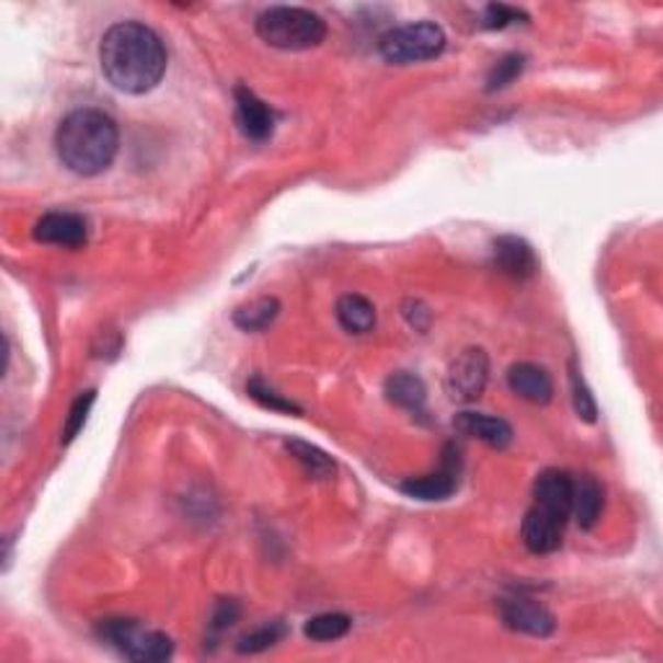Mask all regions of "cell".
Segmentation results:
<instances>
[{
  "label": "cell",
  "instance_id": "cell-27",
  "mask_svg": "<svg viewBox=\"0 0 663 663\" xmlns=\"http://www.w3.org/2000/svg\"><path fill=\"white\" fill-rule=\"evenodd\" d=\"M526 19H529V16H526L524 11L511 9V5L493 3V5H488V9H484L480 24L484 28H505L508 24H513V21H526Z\"/></svg>",
  "mask_w": 663,
  "mask_h": 663
},
{
  "label": "cell",
  "instance_id": "cell-14",
  "mask_svg": "<svg viewBox=\"0 0 663 663\" xmlns=\"http://www.w3.org/2000/svg\"><path fill=\"white\" fill-rule=\"evenodd\" d=\"M456 482H459V472H456L454 454H446L444 467L438 472L425 477H412V480L399 484L404 495L418 498V501H446L454 495Z\"/></svg>",
  "mask_w": 663,
  "mask_h": 663
},
{
  "label": "cell",
  "instance_id": "cell-7",
  "mask_svg": "<svg viewBox=\"0 0 663 663\" xmlns=\"http://www.w3.org/2000/svg\"><path fill=\"white\" fill-rule=\"evenodd\" d=\"M501 619L513 632H524L531 638H550L555 632V617L541 604L531 598L513 596L501 602Z\"/></svg>",
  "mask_w": 663,
  "mask_h": 663
},
{
  "label": "cell",
  "instance_id": "cell-28",
  "mask_svg": "<svg viewBox=\"0 0 663 663\" xmlns=\"http://www.w3.org/2000/svg\"><path fill=\"white\" fill-rule=\"evenodd\" d=\"M239 615H241V609L233 598H224V602H218L216 611H213V622H210L213 632H224L231 625H237Z\"/></svg>",
  "mask_w": 663,
  "mask_h": 663
},
{
  "label": "cell",
  "instance_id": "cell-16",
  "mask_svg": "<svg viewBox=\"0 0 663 663\" xmlns=\"http://www.w3.org/2000/svg\"><path fill=\"white\" fill-rule=\"evenodd\" d=\"M604 508V488L591 475L573 477V501L570 516H575L581 529H594Z\"/></svg>",
  "mask_w": 663,
  "mask_h": 663
},
{
  "label": "cell",
  "instance_id": "cell-13",
  "mask_svg": "<svg viewBox=\"0 0 663 663\" xmlns=\"http://www.w3.org/2000/svg\"><path fill=\"white\" fill-rule=\"evenodd\" d=\"M508 387L531 404H547L555 395L552 376L537 363H513L508 368Z\"/></svg>",
  "mask_w": 663,
  "mask_h": 663
},
{
  "label": "cell",
  "instance_id": "cell-22",
  "mask_svg": "<svg viewBox=\"0 0 663 663\" xmlns=\"http://www.w3.org/2000/svg\"><path fill=\"white\" fill-rule=\"evenodd\" d=\"M570 389H573V408L575 415L581 420H586V423H596L598 408H596V399L591 395V389L586 387V379L581 376L579 363L570 361Z\"/></svg>",
  "mask_w": 663,
  "mask_h": 663
},
{
  "label": "cell",
  "instance_id": "cell-17",
  "mask_svg": "<svg viewBox=\"0 0 663 663\" xmlns=\"http://www.w3.org/2000/svg\"><path fill=\"white\" fill-rule=\"evenodd\" d=\"M387 399L397 408L410 412H423L427 402V389L420 376L415 374H395L387 379Z\"/></svg>",
  "mask_w": 663,
  "mask_h": 663
},
{
  "label": "cell",
  "instance_id": "cell-24",
  "mask_svg": "<svg viewBox=\"0 0 663 663\" xmlns=\"http://www.w3.org/2000/svg\"><path fill=\"white\" fill-rule=\"evenodd\" d=\"M522 70H524V55L501 57L488 76V91H498V89H505V85H511L518 76H522Z\"/></svg>",
  "mask_w": 663,
  "mask_h": 663
},
{
  "label": "cell",
  "instance_id": "cell-4",
  "mask_svg": "<svg viewBox=\"0 0 663 663\" xmlns=\"http://www.w3.org/2000/svg\"><path fill=\"white\" fill-rule=\"evenodd\" d=\"M96 636L127 661L161 663L174 653V643L169 636L159 630H146L135 619H104L96 627Z\"/></svg>",
  "mask_w": 663,
  "mask_h": 663
},
{
  "label": "cell",
  "instance_id": "cell-26",
  "mask_svg": "<svg viewBox=\"0 0 663 663\" xmlns=\"http://www.w3.org/2000/svg\"><path fill=\"white\" fill-rule=\"evenodd\" d=\"M94 399H96L94 391H85V395H81L73 402V408H70V415L66 420V444H70V441H73L78 433H81V427L85 425V418H89Z\"/></svg>",
  "mask_w": 663,
  "mask_h": 663
},
{
  "label": "cell",
  "instance_id": "cell-8",
  "mask_svg": "<svg viewBox=\"0 0 663 663\" xmlns=\"http://www.w3.org/2000/svg\"><path fill=\"white\" fill-rule=\"evenodd\" d=\"M233 102H237V125L247 140L265 142L273 138L275 114L254 91L239 85V89L233 91Z\"/></svg>",
  "mask_w": 663,
  "mask_h": 663
},
{
  "label": "cell",
  "instance_id": "cell-19",
  "mask_svg": "<svg viewBox=\"0 0 663 663\" xmlns=\"http://www.w3.org/2000/svg\"><path fill=\"white\" fill-rule=\"evenodd\" d=\"M277 313H281V304H277V298L262 296L244 306H239V309L233 311V324L244 332H262L275 322Z\"/></svg>",
  "mask_w": 663,
  "mask_h": 663
},
{
  "label": "cell",
  "instance_id": "cell-11",
  "mask_svg": "<svg viewBox=\"0 0 663 663\" xmlns=\"http://www.w3.org/2000/svg\"><path fill=\"white\" fill-rule=\"evenodd\" d=\"M570 501H573V475L560 469H545L534 482V505L552 513L568 524Z\"/></svg>",
  "mask_w": 663,
  "mask_h": 663
},
{
  "label": "cell",
  "instance_id": "cell-5",
  "mask_svg": "<svg viewBox=\"0 0 663 663\" xmlns=\"http://www.w3.org/2000/svg\"><path fill=\"white\" fill-rule=\"evenodd\" d=\"M444 28L433 24V21L395 26L387 34H381L379 39V53L391 66H412V62L433 60V57L444 53Z\"/></svg>",
  "mask_w": 663,
  "mask_h": 663
},
{
  "label": "cell",
  "instance_id": "cell-6",
  "mask_svg": "<svg viewBox=\"0 0 663 663\" xmlns=\"http://www.w3.org/2000/svg\"><path fill=\"white\" fill-rule=\"evenodd\" d=\"M490 379V358L482 347H467L446 370V391L454 402H475Z\"/></svg>",
  "mask_w": 663,
  "mask_h": 663
},
{
  "label": "cell",
  "instance_id": "cell-2",
  "mask_svg": "<svg viewBox=\"0 0 663 663\" xmlns=\"http://www.w3.org/2000/svg\"><path fill=\"white\" fill-rule=\"evenodd\" d=\"M55 151L62 167L78 176L102 174L119 151L117 123L102 110L70 112L57 125Z\"/></svg>",
  "mask_w": 663,
  "mask_h": 663
},
{
  "label": "cell",
  "instance_id": "cell-10",
  "mask_svg": "<svg viewBox=\"0 0 663 663\" xmlns=\"http://www.w3.org/2000/svg\"><path fill=\"white\" fill-rule=\"evenodd\" d=\"M493 260L495 267L501 270L505 277H511V281L526 283L539 273V260L537 254H534L531 244L518 237L498 239L493 244Z\"/></svg>",
  "mask_w": 663,
  "mask_h": 663
},
{
  "label": "cell",
  "instance_id": "cell-23",
  "mask_svg": "<svg viewBox=\"0 0 663 663\" xmlns=\"http://www.w3.org/2000/svg\"><path fill=\"white\" fill-rule=\"evenodd\" d=\"M285 638V625L283 622H270V625H262L260 630L249 632V636H244L239 640V653H262L267 651V648H273L275 643H281V640Z\"/></svg>",
  "mask_w": 663,
  "mask_h": 663
},
{
  "label": "cell",
  "instance_id": "cell-1",
  "mask_svg": "<svg viewBox=\"0 0 663 663\" xmlns=\"http://www.w3.org/2000/svg\"><path fill=\"white\" fill-rule=\"evenodd\" d=\"M99 62L114 89L123 94H148L167 73L169 55L163 39L140 21H119L106 28L99 47Z\"/></svg>",
  "mask_w": 663,
  "mask_h": 663
},
{
  "label": "cell",
  "instance_id": "cell-18",
  "mask_svg": "<svg viewBox=\"0 0 663 663\" xmlns=\"http://www.w3.org/2000/svg\"><path fill=\"white\" fill-rule=\"evenodd\" d=\"M338 322L351 334H366L376 324V309L366 296L347 294L338 301Z\"/></svg>",
  "mask_w": 663,
  "mask_h": 663
},
{
  "label": "cell",
  "instance_id": "cell-20",
  "mask_svg": "<svg viewBox=\"0 0 663 663\" xmlns=\"http://www.w3.org/2000/svg\"><path fill=\"white\" fill-rule=\"evenodd\" d=\"M285 448H288L290 456L298 461L306 469V475L317 477V480H330V477L334 475V461L332 456H327L322 448H317L313 444H306V441H288L285 444Z\"/></svg>",
  "mask_w": 663,
  "mask_h": 663
},
{
  "label": "cell",
  "instance_id": "cell-9",
  "mask_svg": "<svg viewBox=\"0 0 663 663\" xmlns=\"http://www.w3.org/2000/svg\"><path fill=\"white\" fill-rule=\"evenodd\" d=\"M562 534H565V522H560L552 513L537 508L531 505L526 511L524 524H522V539L526 550L534 555H552L560 550Z\"/></svg>",
  "mask_w": 663,
  "mask_h": 663
},
{
  "label": "cell",
  "instance_id": "cell-15",
  "mask_svg": "<svg viewBox=\"0 0 663 663\" xmlns=\"http://www.w3.org/2000/svg\"><path fill=\"white\" fill-rule=\"evenodd\" d=\"M454 427L469 438L482 441L490 448H505L513 441V427L503 418L484 415V412H459L454 418Z\"/></svg>",
  "mask_w": 663,
  "mask_h": 663
},
{
  "label": "cell",
  "instance_id": "cell-25",
  "mask_svg": "<svg viewBox=\"0 0 663 663\" xmlns=\"http://www.w3.org/2000/svg\"><path fill=\"white\" fill-rule=\"evenodd\" d=\"M247 391H249V397L252 399H256V402L262 404V408H270V410H275V412H294V415H298V410L294 402H290V399H285V397H281L277 395L275 389H270L265 381L262 379H252L247 384Z\"/></svg>",
  "mask_w": 663,
  "mask_h": 663
},
{
  "label": "cell",
  "instance_id": "cell-3",
  "mask_svg": "<svg viewBox=\"0 0 663 663\" xmlns=\"http://www.w3.org/2000/svg\"><path fill=\"white\" fill-rule=\"evenodd\" d=\"M256 34L275 49H301L319 47L327 37V24L319 13L309 9H294V5H275L260 13L256 19Z\"/></svg>",
  "mask_w": 663,
  "mask_h": 663
},
{
  "label": "cell",
  "instance_id": "cell-21",
  "mask_svg": "<svg viewBox=\"0 0 663 663\" xmlns=\"http://www.w3.org/2000/svg\"><path fill=\"white\" fill-rule=\"evenodd\" d=\"M351 617L347 615H319V617H311L309 622H306L304 632L306 638L317 640V643H332V640H340L345 638L347 632H351Z\"/></svg>",
  "mask_w": 663,
  "mask_h": 663
},
{
  "label": "cell",
  "instance_id": "cell-12",
  "mask_svg": "<svg viewBox=\"0 0 663 663\" xmlns=\"http://www.w3.org/2000/svg\"><path fill=\"white\" fill-rule=\"evenodd\" d=\"M34 239L42 244L78 249L89 239V226L76 213H47L34 224Z\"/></svg>",
  "mask_w": 663,
  "mask_h": 663
}]
</instances>
